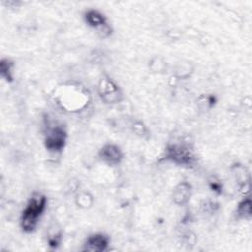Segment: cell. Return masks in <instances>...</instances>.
Returning a JSON list of instances; mask_svg holds the SVG:
<instances>
[{"instance_id":"obj_11","label":"cell","mask_w":252,"mask_h":252,"mask_svg":"<svg viewBox=\"0 0 252 252\" xmlns=\"http://www.w3.org/2000/svg\"><path fill=\"white\" fill-rule=\"evenodd\" d=\"M236 212L239 217L250 218V216H251V199L249 197H245L242 201H240L237 206Z\"/></svg>"},{"instance_id":"obj_4","label":"cell","mask_w":252,"mask_h":252,"mask_svg":"<svg viewBox=\"0 0 252 252\" xmlns=\"http://www.w3.org/2000/svg\"><path fill=\"white\" fill-rule=\"evenodd\" d=\"M67 139L66 130L57 124L48 125L44 132V146L51 153H59L63 150Z\"/></svg>"},{"instance_id":"obj_12","label":"cell","mask_w":252,"mask_h":252,"mask_svg":"<svg viewBox=\"0 0 252 252\" xmlns=\"http://www.w3.org/2000/svg\"><path fill=\"white\" fill-rule=\"evenodd\" d=\"M92 203H93V199L87 193H81L77 197V204L82 208H88L92 205Z\"/></svg>"},{"instance_id":"obj_1","label":"cell","mask_w":252,"mask_h":252,"mask_svg":"<svg viewBox=\"0 0 252 252\" xmlns=\"http://www.w3.org/2000/svg\"><path fill=\"white\" fill-rule=\"evenodd\" d=\"M47 199L40 193H33L29 199L21 215V227L25 232L31 233L35 230L39 218L46 208Z\"/></svg>"},{"instance_id":"obj_7","label":"cell","mask_w":252,"mask_h":252,"mask_svg":"<svg viewBox=\"0 0 252 252\" xmlns=\"http://www.w3.org/2000/svg\"><path fill=\"white\" fill-rule=\"evenodd\" d=\"M99 158L106 164L114 166L118 165L122 158L123 154L120 148L114 144H105L98 152Z\"/></svg>"},{"instance_id":"obj_15","label":"cell","mask_w":252,"mask_h":252,"mask_svg":"<svg viewBox=\"0 0 252 252\" xmlns=\"http://www.w3.org/2000/svg\"><path fill=\"white\" fill-rule=\"evenodd\" d=\"M210 188L217 194H221L222 186L219 181H210Z\"/></svg>"},{"instance_id":"obj_3","label":"cell","mask_w":252,"mask_h":252,"mask_svg":"<svg viewBox=\"0 0 252 252\" xmlns=\"http://www.w3.org/2000/svg\"><path fill=\"white\" fill-rule=\"evenodd\" d=\"M165 160L171 161L177 165H192L195 161V156L193 150L186 144H169L163 156Z\"/></svg>"},{"instance_id":"obj_2","label":"cell","mask_w":252,"mask_h":252,"mask_svg":"<svg viewBox=\"0 0 252 252\" xmlns=\"http://www.w3.org/2000/svg\"><path fill=\"white\" fill-rule=\"evenodd\" d=\"M61 92L58 94V103L69 111H76L84 108L88 103L89 94L83 87L65 86L60 88Z\"/></svg>"},{"instance_id":"obj_5","label":"cell","mask_w":252,"mask_h":252,"mask_svg":"<svg viewBox=\"0 0 252 252\" xmlns=\"http://www.w3.org/2000/svg\"><path fill=\"white\" fill-rule=\"evenodd\" d=\"M98 94L102 101L108 104L119 103L123 94L118 85L109 77H102L98 83Z\"/></svg>"},{"instance_id":"obj_13","label":"cell","mask_w":252,"mask_h":252,"mask_svg":"<svg viewBox=\"0 0 252 252\" xmlns=\"http://www.w3.org/2000/svg\"><path fill=\"white\" fill-rule=\"evenodd\" d=\"M133 130L140 137H145V136L148 135V130H147L146 126L142 122H140V121H136L133 124Z\"/></svg>"},{"instance_id":"obj_6","label":"cell","mask_w":252,"mask_h":252,"mask_svg":"<svg viewBox=\"0 0 252 252\" xmlns=\"http://www.w3.org/2000/svg\"><path fill=\"white\" fill-rule=\"evenodd\" d=\"M84 18H85L86 23L90 27L96 29L100 32L102 37H106L111 33V30H110L109 26L107 25L106 18L99 11L90 9L85 13Z\"/></svg>"},{"instance_id":"obj_10","label":"cell","mask_w":252,"mask_h":252,"mask_svg":"<svg viewBox=\"0 0 252 252\" xmlns=\"http://www.w3.org/2000/svg\"><path fill=\"white\" fill-rule=\"evenodd\" d=\"M13 69H14V63L8 58H3L0 62V73L2 78L8 82L11 83L14 79L13 76Z\"/></svg>"},{"instance_id":"obj_9","label":"cell","mask_w":252,"mask_h":252,"mask_svg":"<svg viewBox=\"0 0 252 252\" xmlns=\"http://www.w3.org/2000/svg\"><path fill=\"white\" fill-rule=\"evenodd\" d=\"M191 192H192L191 184L186 181H182L174 187L172 191V200L176 205L183 206L189 201Z\"/></svg>"},{"instance_id":"obj_8","label":"cell","mask_w":252,"mask_h":252,"mask_svg":"<svg viewBox=\"0 0 252 252\" xmlns=\"http://www.w3.org/2000/svg\"><path fill=\"white\" fill-rule=\"evenodd\" d=\"M109 245V237L104 233H94L90 235L85 243L83 250L89 252H101L107 249Z\"/></svg>"},{"instance_id":"obj_14","label":"cell","mask_w":252,"mask_h":252,"mask_svg":"<svg viewBox=\"0 0 252 252\" xmlns=\"http://www.w3.org/2000/svg\"><path fill=\"white\" fill-rule=\"evenodd\" d=\"M61 242L60 233H55L53 235L48 236V245L51 248H57Z\"/></svg>"}]
</instances>
